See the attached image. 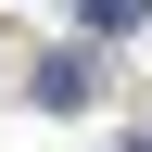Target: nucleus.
Segmentation results:
<instances>
[{
	"label": "nucleus",
	"instance_id": "nucleus-1",
	"mask_svg": "<svg viewBox=\"0 0 152 152\" xmlns=\"http://www.w3.org/2000/svg\"><path fill=\"white\" fill-rule=\"evenodd\" d=\"M89 89H102V51H51V64H38V102L51 114H76Z\"/></svg>",
	"mask_w": 152,
	"mask_h": 152
},
{
	"label": "nucleus",
	"instance_id": "nucleus-2",
	"mask_svg": "<svg viewBox=\"0 0 152 152\" xmlns=\"http://www.w3.org/2000/svg\"><path fill=\"white\" fill-rule=\"evenodd\" d=\"M76 13H89V38H114V26H140L152 0H76Z\"/></svg>",
	"mask_w": 152,
	"mask_h": 152
},
{
	"label": "nucleus",
	"instance_id": "nucleus-3",
	"mask_svg": "<svg viewBox=\"0 0 152 152\" xmlns=\"http://www.w3.org/2000/svg\"><path fill=\"white\" fill-rule=\"evenodd\" d=\"M127 152H152V140H127Z\"/></svg>",
	"mask_w": 152,
	"mask_h": 152
}]
</instances>
